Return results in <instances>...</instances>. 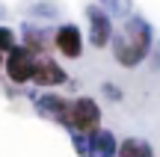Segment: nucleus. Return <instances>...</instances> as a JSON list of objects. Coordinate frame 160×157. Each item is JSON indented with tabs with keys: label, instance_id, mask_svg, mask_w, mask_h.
<instances>
[{
	"label": "nucleus",
	"instance_id": "obj_1",
	"mask_svg": "<svg viewBox=\"0 0 160 157\" xmlns=\"http://www.w3.org/2000/svg\"><path fill=\"white\" fill-rule=\"evenodd\" d=\"M110 45H113L116 62L125 65V68H133V65H139L151 53V45H154L151 24L145 21V18H139V15L125 18V24H122L119 30H113Z\"/></svg>",
	"mask_w": 160,
	"mask_h": 157
},
{
	"label": "nucleus",
	"instance_id": "obj_2",
	"mask_svg": "<svg viewBox=\"0 0 160 157\" xmlns=\"http://www.w3.org/2000/svg\"><path fill=\"white\" fill-rule=\"evenodd\" d=\"M65 128L77 130V134H92V130L101 128V107L95 98H74L68 101V119H65Z\"/></svg>",
	"mask_w": 160,
	"mask_h": 157
},
{
	"label": "nucleus",
	"instance_id": "obj_3",
	"mask_svg": "<svg viewBox=\"0 0 160 157\" xmlns=\"http://www.w3.org/2000/svg\"><path fill=\"white\" fill-rule=\"evenodd\" d=\"M3 68H6V77H9L15 86L30 83L33 80V71H36V53L15 42V45L6 51V56H3Z\"/></svg>",
	"mask_w": 160,
	"mask_h": 157
},
{
	"label": "nucleus",
	"instance_id": "obj_4",
	"mask_svg": "<svg viewBox=\"0 0 160 157\" xmlns=\"http://www.w3.org/2000/svg\"><path fill=\"white\" fill-rule=\"evenodd\" d=\"M86 18H89V42L95 47H107L113 39V18L110 12H104V6L92 3L86 6Z\"/></svg>",
	"mask_w": 160,
	"mask_h": 157
},
{
	"label": "nucleus",
	"instance_id": "obj_5",
	"mask_svg": "<svg viewBox=\"0 0 160 157\" xmlns=\"http://www.w3.org/2000/svg\"><path fill=\"white\" fill-rule=\"evenodd\" d=\"M53 47L65 59H80V53H83V33H80V27L77 24H62L53 33Z\"/></svg>",
	"mask_w": 160,
	"mask_h": 157
},
{
	"label": "nucleus",
	"instance_id": "obj_6",
	"mask_svg": "<svg viewBox=\"0 0 160 157\" xmlns=\"http://www.w3.org/2000/svg\"><path fill=\"white\" fill-rule=\"evenodd\" d=\"M68 80V74H65V68L57 62V59H51V56H36V71H33V83L36 86H45V89H51V86H62V83Z\"/></svg>",
	"mask_w": 160,
	"mask_h": 157
},
{
	"label": "nucleus",
	"instance_id": "obj_7",
	"mask_svg": "<svg viewBox=\"0 0 160 157\" xmlns=\"http://www.w3.org/2000/svg\"><path fill=\"white\" fill-rule=\"evenodd\" d=\"M116 148H119V140L110 130L98 128L86 134V157H116Z\"/></svg>",
	"mask_w": 160,
	"mask_h": 157
},
{
	"label": "nucleus",
	"instance_id": "obj_8",
	"mask_svg": "<svg viewBox=\"0 0 160 157\" xmlns=\"http://www.w3.org/2000/svg\"><path fill=\"white\" fill-rule=\"evenodd\" d=\"M36 110H39L45 119H51V122H57V125L65 128V119H68V101H65V98L51 95V92L39 95V98H36Z\"/></svg>",
	"mask_w": 160,
	"mask_h": 157
},
{
	"label": "nucleus",
	"instance_id": "obj_9",
	"mask_svg": "<svg viewBox=\"0 0 160 157\" xmlns=\"http://www.w3.org/2000/svg\"><path fill=\"white\" fill-rule=\"evenodd\" d=\"M116 157H154V148L145 140H139V136H128V140L119 142Z\"/></svg>",
	"mask_w": 160,
	"mask_h": 157
},
{
	"label": "nucleus",
	"instance_id": "obj_10",
	"mask_svg": "<svg viewBox=\"0 0 160 157\" xmlns=\"http://www.w3.org/2000/svg\"><path fill=\"white\" fill-rule=\"evenodd\" d=\"M53 42L48 39L45 30H33V27H24V47H30V51L36 53V56H42V53L51 51Z\"/></svg>",
	"mask_w": 160,
	"mask_h": 157
},
{
	"label": "nucleus",
	"instance_id": "obj_11",
	"mask_svg": "<svg viewBox=\"0 0 160 157\" xmlns=\"http://www.w3.org/2000/svg\"><path fill=\"white\" fill-rule=\"evenodd\" d=\"M15 45V30H9V27H0V51H9V47Z\"/></svg>",
	"mask_w": 160,
	"mask_h": 157
},
{
	"label": "nucleus",
	"instance_id": "obj_12",
	"mask_svg": "<svg viewBox=\"0 0 160 157\" xmlns=\"http://www.w3.org/2000/svg\"><path fill=\"white\" fill-rule=\"evenodd\" d=\"M104 92H107L110 98H119V89H113V86H110V83H107V86H104Z\"/></svg>",
	"mask_w": 160,
	"mask_h": 157
},
{
	"label": "nucleus",
	"instance_id": "obj_13",
	"mask_svg": "<svg viewBox=\"0 0 160 157\" xmlns=\"http://www.w3.org/2000/svg\"><path fill=\"white\" fill-rule=\"evenodd\" d=\"M0 68H3V51H0Z\"/></svg>",
	"mask_w": 160,
	"mask_h": 157
}]
</instances>
